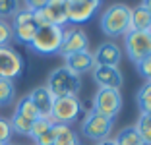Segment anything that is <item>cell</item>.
<instances>
[{
	"instance_id": "cell-1",
	"label": "cell",
	"mask_w": 151,
	"mask_h": 145,
	"mask_svg": "<svg viewBox=\"0 0 151 145\" xmlns=\"http://www.w3.org/2000/svg\"><path fill=\"white\" fill-rule=\"evenodd\" d=\"M132 8L124 2H114L107 6L105 12L101 14V22L99 27L109 39H118L124 37L128 31H132V19H130Z\"/></svg>"
},
{
	"instance_id": "cell-2",
	"label": "cell",
	"mask_w": 151,
	"mask_h": 145,
	"mask_svg": "<svg viewBox=\"0 0 151 145\" xmlns=\"http://www.w3.org/2000/svg\"><path fill=\"white\" fill-rule=\"evenodd\" d=\"M45 85L52 93L54 99H58V97H78L81 89V75L70 72L62 64V66H56L54 70H50Z\"/></svg>"
},
{
	"instance_id": "cell-3",
	"label": "cell",
	"mask_w": 151,
	"mask_h": 145,
	"mask_svg": "<svg viewBox=\"0 0 151 145\" xmlns=\"http://www.w3.org/2000/svg\"><path fill=\"white\" fill-rule=\"evenodd\" d=\"M62 35H64V27L58 25H41L37 29V33L33 35L31 43L27 45V48L33 54L39 56H52L58 54L60 45H62Z\"/></svg>"
},
{
	"instance_id": "cell-4",
	"label": "cell",
	"mask_w": 151,
	"mask_h": 145,
	"mask_svg": "<svg viewBox=\"0 0 151 145\" xmlns=\"http://www.w3.org/2000/svg\"><path fill=\"white\" fill-rule=\"evenodd\" d=\"M112 128H114V120L99 114V112H95L91 108L85 112V118L81 120V134L87 139L95 141V143L111 137Z\"/></svg>"
},
{
	"instance_id": "cell-5",
	"label": "cell",
	"mask_w": 151,
	"mask_h": 145,
	"mask_svg": "<svg viewBox=\"0 0 151 145\" xmlns=\"http://www.w3.org/2000/svg\"><path fill=\"white\" fill-rule=\"evenodd\" d=\"M81 112H83V105H81L80 97H58L52 103L50 120H52V124L70 126L80 118Z\"/></svg>"
},
{
	"instance_id": "cell-6",
	"label": "cell",
	"mask_w": 151,
	"mask_h": 145,
	"mask_svg": "<svg viewBox=\"0 0 151 145\" xmlns=\"http://www.w3.org/2000/svg\"><path fill=\"white\" fill-rule=\"evenodd\" d=\"M91 110L114 120L122 110V93L120 89H97L93 95Z\"/></svg>"
},
{
	"instance_id": "cell-7",
	"label": "cell",
	"mask_w": 151,
	"mask_h": 145,
	"mask_svg": "<svg viewBox=\"0 0 151 145\" xmlns=\"http://www.w3.org/2000/svg\"><path fill=\"white\" fill-rule=\"evenodd\" d=\"M124 48L134 64L145 60L151 56V31H128L124 35Z\"/></svg>"
},
{
	"instance_id": "cell-8",
	"label": "cell",
	"mask_w": 151,
	"mask_h": 145,
	"mask_svg": "<svg viewBox=\"0 0 151 145\" xmlns=\"http://www.w3.org/2000/svg\"><path fill=\"white\" fill-rule=\"evenodd\" d=\"M12 33H14V41L19 45H29L33 39V35L39 29V23L35 19V14L29 10H19L16 16L12 18Z\"/></svg>"
},
{
	"instance_id": "cell-9",
	"label": "cell",
	"mask_w": 151,
	"mask_h": 145,
	"mask_svg": "<svg viewBox=\"0 0 151 145\" xmlns=\"http://www.w3.org/2000/svg\"><path fill=\"white\" fill-rule=\"evenodd\" d=\"M25 60L14 47H0V78L18 79L23 75Z\"/></svg>"
},
{
	"instance_id": "cell-10",
	"label": "cell",
	"mask_w": 151,
	"mask_h": 145,
	"mask_svg": "<svg viewBox=\"0 0 151 145\" xmlns=\"http://www.w3.org/2000/svg\"><path fill=\"white\" fill-rule=\"evenodd\" d=\"M81 50H89V37L85 33V29L78 25H70L64 27V35H62V45L58 54L62 58L70 56V54L81 52Z\"/></svg>"
},
{
	"instance_id": "cell-11",
	"label": "cell",
	"mask_w": 151,
	"mask_h": 145,
	"mask_svg": "<svg viewBox=\"0 0 151 145\" xmlns=\"http://www.w3.org/2000/svg\"><path fill=\"white\" fill-rule=\"evenodd\" d=\"M99 6L91 0H66V14L70 25H83L97 14Z\"/></svg>"
},
{
	"instance_id": "cell-12",
	"label": "cell",
	"mask_w": 151,
	"mask_h": 145,
	"mask_svg": "<svg viewBox=\"0 0 151 145\" xmlns=\"http://www.w3.org/2000/svg\"><path fill=\"white\" fill-rule=\"evenodd\" d=\"M89 74L93 75V81L99 85V89H120L124 83V75L118 70V66H99V64H95Z\"/></svg>"
},
{
	"instance_id": "cell-13",
	"label": "cell",
	"mask_w": 151,
	"mask_h": 145,
	"mask_svg": "<svg viewBox=\"0 0 151 145\" xmlns=\"http://www.w3.org/2000/svg\"><path fill=\"white\" fill-rule=\"evenodd\" d=\"M93 60L99 66H118L122 60V50L116 43H101L93 52Z\"/></svg>"
},
{
	"instance_id": "cell-14",
	"label": "cell",
	"mask_w": 151,
	"mask_h": 145,
	"mask_svg": "<svg viewBox=\"0 0 151 145\" xmlns=\"http://www.w3.org/2000/svg\"><path fill=\"white\" fill-rule=\"evenodd\" d=\"M64 66H66L70 72L78 74V75L89 74V72L93 70V66H95L93 52H91V50H81V52L70 54V56L64 58Z\"/></svg>"
},
{
	"instance_id": "cell-15",
	"label": "cell",
	"mask_w": 151,
	"mask_h": 145,
	"mask_svg": "<svg viewBox=\"0 0 151 145\" xmlns=\"http://www.w3.org/2000/svg\"><path fill=\"white\" fill-rule=\"evenodd\" d=\"M27 95H29V99L33 101V105L37 106L39 114L45 116V118H50L54 97H52V93L47 89V85H37V87H33L31 93H27Z\"/></svg>"
},
{
	"instance_id": "cell-16",
	"label": "cell",
	"mask_w": 151,
	"mask_h": 145,
	"mask_svg": "<svg viewBox=\"0 0 151 145\" xmlns=\"http://www.w3.org/2000/svg\"><path fill=\"white\" fill-rule=\"evenodd\" d=\"M130 19H132V31H149L151 29V12L142 2L132 8Z\"/></svg>"
},
{
	"instance_id": "cell-17",
	"label": "cell",
	"mask_w": 151,
	"mask_h": 145,
	"mask_svg": "<svg viewBox=\"0 0 151 145\" xmlns=\"http://www.w3.org/2000/svg\"><path fill=\"white\" fill-rule=\"evenodd\" d=\"M54 145H81L80 136L78 132H74L70 126H64V124H54Z\"/></svg>"
},
{
	"instance_id": "cell-18",
	"label": "cell",
	"mask_w": 151,
	"mask_h": 145,
	"mask_svg": "<svg viewBox=\"0 0 151 145\" xmlns=\"http://www.w3.org/2000/svg\"><path fill=\"white\" fill-rule=\"evenodd\" d=\"M114 141H116V145H145L143 139H142V136L138 134V130L134 126L122 128V130L116 134Z\"/></svg>"
},
{
	"instance_id": "cell-19",
	"label": "cell",
	"mask_w": 151,
	"mask_h": 145,
	"mask_svg": "<svg viewBox=\"0 0 151 145\" xmlns=\"http://www.w3.org/2000/svg\"><path fill=\"white\" fill-rule=\"evenodd\" d=\"M136 103H138L139 114H151V81H145L136 93Z\"/></svg>"
},
{
	"instance_id": "cell-20",
	"label": "cell",
	"mask_w": 151,
	"mask_h": 145,
	"mask_svg": "<svg viewBox=\"0 0 151 145\" xmlns=\"http://www.w3.org/2000/svg\"><path fill=\"white\" fill-rule=\"evenodd\" d=\"M14 112H18V114L25 116V118H29V120H37L41 116L39 110H37V106L33 105V101L29 99V95L19 97L18 103H16V110H14Z\"/></svg>"
},
{
	"instance_id": "cell-21",
	"label": "cell",
	"mask_w": 151,
	"mask_h": 145,
	"mask_svg": "<svg viewBox=\"0 0 151 145\" xmlns=\"http://www.w3.org/2000/svg\"><path fill=\"white\" fill-rule=\"evenodd\" d=\"M16 101V83L12 79L0 78V106H10Z\"/></svg>"
},
{
	"instance_id": "cell-22",
	"label": "cell",
	"mask_w": 151,
	"mask_h": 145,
	"mask_svg": "<svg viewBox=\"0 0 151 145\" xmlns=\"http://www.w3.org/2000/svg\"><path fill=\"white\" fill-rule=\"evenodd\" d=\"M10 126H12V132L18 134V136H29V132H31V124L35 122V120H29L25 118V116L18 114V112H14L12 118L8 120Z\"/></svg>"
},
{
	"instance_id": "cell-23",
	"label": "cell",
	"mask_w": 151,
	"mask_h": 145,
	"mask_svg": "<svg viewBox=\"0 0 151 145\" xmlns=\"http://www.w3.org/2000/svg\"><path fill=\"white\" fill-rule=\"evenodd\" d=\"M134 128L142 136L143 143L151 145V114H139V118H138V122L134 124Z\"/></svg>"
},
{
	"instance_id": "cell-24",
	"label": "cell",
	"mask_w": 151,
	"mask_h": 145,
	"mask_svg": "<svg viewBox=\"0 0 151 145\" xmlns=\"http://www.w3.org/2000/svg\"><path fill=\"white\" fill-rule=\"evenodd\" d=\"M22 10L19 0H0V19H10Z\"/></svg>"
},
{
	"instance_id": "cell-25",
	"label": "cell",
	"mask_w": 151,
	"mask_h": 145,
	"mask_svg": "<svg viewBox=\"0 0 151 145\" xmlns=\"http://www.w3.org/2000/svg\"><path fill=\"white\" fill-rule=\"evenodd\" d=\"M50 126H52V120L50 118H45V116H39V118L35 120V122L31 124V132H29V136L27 137H31L33 141L37 139L39 136H43L47 130H50Z\"/></svg>"
},
{
	"instance_id": "cell-26",
	"label": "cell",
	"mask_w": 151,
	"mask_h": 145,
	"mask_svg": "<svg viewBox=\"0 0 151 145\" xmlns=\"http://www.w3.org/2000/svg\"><path fill=\"white\" fill-rule=\"evenodd\" d=\"M10 43H14L12 25L8 19H0V47H10Z\"/></svg>"
},
{
	"instance_id": "cell-27",
	"label": "cell",
	"mask_w": 151,
	"mask_h": 145,
	"mask_svg": "<svg viewBox=\"0 0 151 145\" xmlns=\"http://www.w3.org/2000/svg\"><path fill=\"white\" fill-rule=\"evenodd\" d=\"M14 132H12V126L6 118H0V143H8L10 145V139H12Z\"/></svg>"
},
{
	"instance_id": "cell-28",
	"label": "cell",
	"mask_w": 151,
	"mask_h": 145,
	"mask_svg": "<svg viewBox=\"0 0 151 145\" xmlns=\"http://www.w3.org/2000/svg\"><path fill=\"white\" fill-rule=\"evenodd\" d=\"M136 70H138V74L142 75L145 81H151V56H147L145 60L138 62V64H136Z\"/></svg>"
},
{
	"instance_id": "cell-29",
	"label": "cell",
	"mask_w": 151,
	"mask_h": 145,
	"mask_svg": "<svg viewBox=\"0 0 151 145\" xmlns=\"http://www.w3.org/2000/svg\"><path fill=\"white\" fill-rule=\"evenodd\" d=\"M54 137H56V134H54V124H52L50 130H47L43 136H39L33 143L35 145H54Z\"/></svg>"
},
{
	"instance_id": "cell-30",
	"label": "cell",
	"mask_w": 151,
	"mask_h": 145,
	"mask_svg": "<svg viewBox=\"0 0 151 145\" xmlns=\"http://www.w3.org/2000/svg\"><path fill=\"white\" fill-rule=\"evenodd\" d=\"M47 2H49V0H23L25 10H29V12H33V14L41 12V10L47 6Z\"/></svg>"
},
{
	"instance_id": "cell-31",
	"label": "cell",
	"mask_w": 151,
	"mask_h": 145,
	"mask_svg": "<svg viewBox=\"0 0 151 145\" xmlns=\"http://www.w3.org/2000/svg\"><path fill=\"white\" fill-rule=\"evenodd\" d=\"M95 145H116L114 137H107V139H103V141H97Z\"/></svg>"
},
{
	"instance_id": "cell-32",
	"label": "cell",
	"mask_w": 151,
	"mask_h": 145,
	"mask_svg": "<svg viewBox=\"0 0 151 145\" xmlns=\"http://www.w3.org/2000/svg\"><path fill=\"white\" fill-rule=\"evenodd\" d=\"M142 4H143V6H145V8L151 12V0H142Z\"/></svg>"
},
{
	"instance_id": "cell-33",
	"label": "cell",
	"mask_w": 151,
	"mask_h": 145,
	"mask_svg": "<svg viewBox=\"0 0 151 145\" xmlns=\"http://www.w3.org/2000/svg\"><path fill=\"white\" fill-rule=\"evenodd\" d=\"M91 2H95L97 6H101V2H103V0H91Z\"/></svg>"
},
{
	"instance_id": "cell-34",
	"label": "cell",
	"mask_w": 151,
	"mask_h": 145,
	"mask_svg": "<svg viewBox=\"0 0 151 145\" xmlns=\"http://www.w3.org/2000/svg\"><path fill=\"white\" fill-rule=\"evenodd\" d=\"M0 145H8V143H0Z\"/></svg>"
},
{
	"instance_id": "cell-35",
	"label": "cell",
	"mask_w": 151,
	"mask_h": 145,
	"mask_svg": "<svg viewBox=\"0 0 151 145\" xmlns=\"http://www.w3.org/2000/svg\"><path fill=\"white\" fill-rule=\"evenodd\" d=\"M149 31H151V29H149Z\"/></svg>"
}]
</instances>
